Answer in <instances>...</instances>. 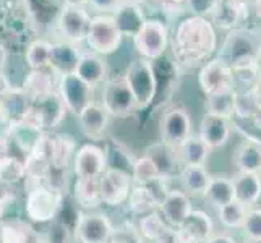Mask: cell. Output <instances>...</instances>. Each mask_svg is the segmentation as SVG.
<instances>
[{
	"label": "cell",
	"instance_id": "f546056e",
	"mask_svg": "<svg viewBox=\"0 0 261 243\" xmlns=\"http://www.w3.org/2000/svg\"><path fill=\"white\" fill-rule=\"evenodd\" d=\"M180 180L187 192H190L192 195H204L211 175L206 172L203 166H185L180 174Z\"/></svg>",
	"mask_w": 261,
	"mask_h": 243
},
{
	"label": "cell",
	"instance_id": "e575fe53",
	"mask_svg": "<svg viewBox=\"0 0 261 243\" xmlns=\"http://www.w3.org/2000/svg\"><path fill=\"white\" fill-rule=\"evenodd\" d=\"M140 230L148 240L159 241L169 232V227H167V222L161 218L158 212H149L146 218L141 219Z\"/></svg>",
	"mask_w": 261,
	"mask_h": 243
},
{
	"label": "cell",
	"instance_id": "277c9868",
	"mask_svg": "<svg viewBox=\"0 0 261 243\" xmlns=\"http://www.w3.org/2000/svg\"><path fill=\"white\" fill-rule=\"evenodd\" d=\"M170 42L169 26L158 18H146L141 30L133 36L135 49L141 59L156 62L166 53Z\"/></svg>",
	"mask_w": 261,
	"mask_h": 243
},
{
	"label": "cell",
	"instance_id": "4dcf8cb0",
	"mask_svg": "<svg viewBox=\"0 0 261 243\" xmlns=\"http://www.w3.org/2000/svg\"><path fill=\"white\" fill-rule=\"evenodd\" d=\"M52 42L44 39L33 41L26 49V64L31 70H46L49 68Z\"/></svg>",
	"mask_w": 261,
	"mask_h": 243
},
{
	"label": "cell",
	"instance_id": "d590c367",
	"mask_svg": "<svg viewBox=\"0 0 261 243\" xmlns=\"http://www.w3.org/2000/svg\"><path fill=\"white\" fill-rule=\"evenodd\" d=\"M76 200L86 208H96L101 203L99 195V178L78 180L76 183Z\"/></svg>",
	"mask_w": 261,
	"mask_h": 243
},
{
	"label": "cell",
	"instance_id": "f6af8a7d",
	"mask_svg": "<svg viewBox=\"0 0 261 243\" xmlns=\"http://www.w3.org/2000/svg\"><path fill=\"white\" fill-rule=\"evenodd\" d=\"M251 94H253V99H255V104L258 107V112H261V78L258 76L256 81L253 83V86L250 88Z\"/></svg>",
	"mask_w": 261,
	"mask_h": 243
},
{
	"label": "cell",
	"instance_id": "7402d4cb",
	"mask_svg": "<svg viewBox=\"0 0 261 243\" xmlns=\"http://www.w3.org/2000/svg\"><path fill=\"white\" fill-rule=\"evenodd\" d=\"M75 75L91 88L101 85L107 76L106 62L94 52H85L78 60Z\"/></svg>",
	"mask_w": 261,
	"mask_h": 243
},
{
	"label": "cell",
	"instance_id": "681fc988",
	"mask_svg": "<svg viewBox=\"0 0 261 243\" xmlns=\"http://www.w3.org/2000/svg\"><path fill=\"white\" fill-rule=\"evenodd\" d=\"M251 10L258 20H261V0H251Z\"/></svg>",
	"mask_w": 261,
	"mask_h": 243
},
{
	"label": "cell",
	"instance_id": "d4e9b609",
	"mask_svg": "<svg viewBox=\"0 0 261 243\" xmlns=\"http://www.w3.org/2000/svg\"><path fill=\"white\" fill-rule=\"evenodd\" d=\"M30 102H33L39 109L42 120H44V128L56 127V125L60 123V120L64 119L65 111H67L64 101H62L60 96L56 93H50L47 96L36 99V101H30Z\"/></svg>",
	"mask_w": 261,
	"mask_h": 243
},
{
	"label": "cell",
	"instance_id": "ab89813d",
	"mask_svg": "<svg viewBox=\"0 0 261 243\" xmlns=\"http://www.w3.org/2000/svg\"><path fill=\"white\" fill-rule=\"evenodd\" d=\"M30 229L20 222H8L0 227V243H28Z\"/></svg>",
	"mask_w": 261,
	"mask_h": 243
},
{
	"label": "cell",
	"instance_id": "484cf974",
	"mask_svg": "<svg viewBox=\"0 0 261 243\" xmlns=\"http://www.w3.org/2000/svg\"><path fill=\"white\" fill-rule=\"evenodd\" d=\"M46 70H31V73L26 76L24 85H23V93L30 101H36V99L44 97L50 93H54L52 89V75L50 71Z\"/></svg>",
	"mask_w": 261,
	"mask_h": 243
},
{
	"label": "cell",
	"instance_id": "ffe728a7",
	"mask_svg": "<svg viewBox=\"0 0 261 243\" xmlns=\"http://www.w3.org/2000/svg\"><path fill=\"white\" fill-rule=\"evenodd\" d=\"M233 185V200L244 204L245 208L255 204L261 198V177L259 174L237 172L232 178Z\"/></svg>",
	"mask_w": 261,
	"mask_h": 243
},
{
	"label": "cell",
	"instance_id": "9a60e30c",
	"mask_svg": "<svg viewBox=\"0 0 261 243\" xmlns=\"http://www.w3.org/2000/svg\"><path fill=\"white\" fill-rule=\"evenodd\" d=\"M76 235L82 243H109L112 227L101 214H86L78 221Z\"/></svg>",
	"mask_w": 261,
	"mask_h": 243
},
{
	"label": "cell",
	"instance_id": "8fae6325",
	"mask_svg": "<svg viewBox=\"0 0 261 243\" xmlns=\"http://www.w3.org/2000/svg\"><path fill=\"white\" fill-rule=\"evenodd\" d=\"M60 204V195L46 186H36L26 200V212L34 222H47L56 215Z\"/></svg>",
	"mask_w": 261,
	"mask_h": 243
},
{
	"label": "cell",
	"instance_id": "11a10c76",
	"mask_svg": "<svg viewBox=\"0 0 261 243\" xmlns=\"http://www.w3.org/2000/svg\"><path fill=\"white\" fill-rule=\"evenodd\" d=\"M145 2L146 0H122V4H130V5H141Z\"/></svg>",
	"mask_w": 261,
	"mask_h": 243
},
{
	"label": "cell",
	"instance_id": "6f0895ef",
	"mask_svg": "<svg viewBox=\"0 0 261 243\" xmlns=\"http://www.w3.org/2000/svg\"><path fill=\"white\" fill-rule=\"evenodd\" d=\"M36 243H41V241H36Z\"/></svg>",
	"mask_w": 261,
	"mask_h": 243
},
{
	"label": "cell",
	"instance_id": "83f0119b",
	"mask_svg": "<svg viewBox=\"0 0 261 243\" xmlns=\"http://www.w3.org/2000/svg\"><path fill=\"white\" fill-rule=\"evenodd\" d=\"M75 151V140L70 134H57L50 138V160L49 167L67 169L68 159Z\"/></svg>",
	"mask_w": 261,
	"mask_h": 243
},
{
	"label": "cell",
	"instance_id": "8d00e7d4",
	"mask_svg": "<svg viewBox=\"0 0 261 243\" xmlns=\"http://www.w3.org/2000/svg\"><path fill=\"white\" fill-rule=\"evenodd\" d=\"M247 215V208L244 204H240L239 201H230L229 204L219 208V219L226 227L230 229H239L242 227V224L245 221Z\"/></svg>",
	"mask_w": 261,
	"mask_h": 243
},
{
	"label": "cell",
	"instance_id": "7dc6e473",
	"mask_svg": "<svg viewBox=\"0 0 261 243\" xmlns=\"http://www.w3.org/2000/svg\"><path fill=\"white\" fill-rule=\"evenodd\" d=\"M204 243H236V241L227 235H214V237H210Z\"/></svg>",
	"mask_w": 261,
	"mask_h": 243
},
{
	"label": "cell",
	"instance_id": "d6986e66",
	"mask_svg": "<svg viewBox=\"0 0 261 243\" xmlns=\"http://www.w3.org/2000/svg\"><path fill=\"white\" fill-rule=\"evenodd\" d=\"M211 149L224 146L230 138V125L227 119L218 115L206 114L200 125V134H198Z\"/></svg>",
	"mask_w": 261,
	"mask_h": 243
},
{
	"label": "cell",
	"instance_id": "d6a6232c",
	"mask_svg": "<svg viewBox=\"0 0 261 243\" xmlns=\"http://www.w3.org/2000/svg\"><path fill=\"white\" fill-rule=\"evenodd\" d=\"M233 101H236V89L219 94H211L206 101V114L218 115L229 120L230 117H233Z\"/></svg>",
	"mask_w": 261,
	"mask_h": 243
},
{
	"label": "cell",
	"instance_id": "f35d334b",
	"mask_svg": "<svg viewBox=\"0 0 261 243\" xmlns=\"http://www.w3.org/2000/svg\"><path fill=\"white\" fill-rule=\"evenodd\" d=\"M258 114V107L255 104L253 94L250 89L247 91H237L236 89V101H233V115L240 117V119H253Z\"/></svg>",
	"mask_w": 261,
	"mask_h": 243
},
{
	"label": "cell",
	"instance_id": "52a82bcc",
	"mask_svg": "<svg viewBox=\"0 0 261 243\" xmlns=\"http://www.w3.org/2000/svg\"><path fill=\"white\" fill-rule=\"evenodd\" d=\"M251 10L248 0H216L208 20L214 28L221 30H239L244 28Z\"/></svg>",
	"mask_w": 261,
	"mask_h": 243
},
{
	"label": "cell",
	"instance_id": "9f6ffc18",
	"mask_svg": "<svg viewBox=\"0 0 261 243\" xmlns=\"http://www.w3.org/2000/svg\"><path fill=\"white\" fill-rule=\"evenodd\" d=\"M256 70H258V76L261 78V56H259V59L256 62Z\"/></svg>",
	"mask_w": 261,
	"mask_h": 243
},
{
	"label": "cell",
	"instance_id": "9c48e42d",
	"mask_svg": "<svg viewBox=\"0 0 261 243\" xmlns=\"http://www.w3.org/2000/svg\"><path fill=\"white\" fill-rule=\"evenodd\" d=\"M93 89L75 73L62 75L59 81V96L65 107L73 114H80L86 105L93 102Z\"/></svg>",
	"mask_w": 261,
	"mask_h": 243
},
{
	"label": "cell",
	"instance_id": "8992f818",
	"mask_svg": "<svg viewBox=\"0 0 261 243\" xmlns=\"http://www.w3.org/2000/svg\"><path fill=\"white\" fill-rule=\"evenodd\" d=\"M198 83L206 96L236 89V78H233L232 68L219 57L210 59L201 67L200 75H198Z\"/></svg>",
	"mask_w": 261,
	"mask_h": 243
},
{
	"label": "cell",
	"instance_id": "836d02e7",
	"mask_svg": "<svg viewBox=\"0 0 261 243\" xmlns=\"http://www.w3.org/2000/svg\"><path fill=\"white\" fill-rule=\"evenodd\" d=\"M133 178L143 185H149L163 178V172L152 157H141L133 164Z\"/></svg>",
	"mask_w": 261,
	"mask_h": 243
},
{
	"label": "cell",
	"instance_id": "2e32d148",
	"mask_svg": "<svg viewBox=\"0 0 261 243\" xmlns=\"http://www.w3.org/2000/svg\"><path fill=\"white\" fill-rule=\"evenodd\" d=\"M106 157L102 149H99L94 145H85L80 148L75 159V172L80 180L97 178L104 172Z\"/></svg>",
	"mask_w": 261,
	"mask_h": 243
},
{
	"label": "cell",
	"instance_id": "6da1fadb",
	"mask_svg": "<svg viewBox=\"0 0 261 243\" xmlns=\"http://www.w3.org/2000/svg\"><path fill=\"white\" fill-rule=\"evenodd\" d=\"M169 46L180 65H204L218 50V33L206 16L190 15L177 23Z\"/></svg>",
	"mask_w": 261,
	"mask_h": 243
},
{
	"label": "cell",
	"instance_id": "603a6c76",
	"mask_svg": "<svg viewBox=\"0 0 261 243\" xmlns=\"http://www.w3.org/2000/svg\"><path fill=\"white\" fill-rule=\"evenodd\" d=\"M107 114L102 105H99L96 102H91L86 105L85 109L78 114L80 125H82V130L88 138L99 140L104 134L106 127H107Z\"/></svg>",
	"mask_w": 261,
	"mask_h": 243
},
{
	"label": "cell",
	"instance_id": "f5cc1de1",
	"mask_svg": "<svg viewBox=\"0 0 261 243\" xmlns=\"http://www.w3.org/2000/svg\"><path fill=\"white\" fill-rule=\"evenodd\" d=\"M4 156H7V145H5V140L0 138V159Z\"/></svg>",
	"mask_w": 261,
	"mask_h": 243
},
{
	"label": "cell",
	"instance_id": "ba28073f",
	"mask_svg": "<svg viewBox=\"0 0 261 243\" xmlns=\"http://www.w3.org/2000/svg\"><path fill=\"white\" fill-rule=\"evenodd\" d=\"M89 23H91V15L88 13L85 7L64 5L57 18V24L62 36H64L67 42L71 44H80L86 39Z\"/></svg>",
	"mask_w": 261,
	"mask_h": 243
},
{
	"label": "cell",
	"instance_id": "ee69618b",
	"mask_svg": "<svg viewBox=\"0 0 261 243\" xmlns=\"http://www.w3.org/2000/svg\"><path fill=\"white\" fill-rule=\"evenodd\" d=\"M120 4L122 0H88V5L94 8V10L101 12V15H109Z\"/></svg>",
	"mask_w": 261,
	"mask_h": 243
},
{
	"label": "cell",
	"instance_id": "f907efd6",
	"mask_svg": "<svg viewBox=\"0 0 261 243\" xmlns=\"http://www.w3.org/2000/svg\"><path fill=\"white\" fill-rule=\"evenodd\" d=\"M64 5H70V7H86L88 0H62Z\"/></svg>",
	"mask_w": 261,
	"mask_h": 243
},
{
	"label": "cell",
	"instance_id": "e0dca14e",
	"mask_svg": "<svg viewBox=\"0 0 261 243\" xmlns=\"http://www.w3.org/2000/svg\"><path fill=\"white\" fill-rule=\"evenodd\" d=\"M80 57H82V52L76 49V44L67 41L54 42L50 49L49 68L59 76L75 73Z\"/></svg>",
	"mask_w": 261,
	"mask_h": 243
},
{
	"label": "cell",
	"instance_id": "bcb514c9",
	"mask_svg": "<svg viewBox=\"0 0 261 243\" xmlns=\"http://www.w3.org/2000/svg\"><path fill=\"white\" fill-rule=\"evenodd\" d=\"M111 243H140L133 235H130L128 232H119L112 237Z\"/></svg>",
	"mask_w": 261,
	"mask_h": 243
},
{
	"label": "cell",
	"instance_id": "f1b7e54d",
	"mask_svg": "<svg viewBox=\"0 0 261 243\" xmlns=\"http://www.w3.org/2000/svg\"><path fill=\"white\" fill-rule=\"evenodd\" d=\"M206 200H208L216 208H222V206L233 201V185L232 180L227 177H211L210 185L204 192Z\"/></svg>",
	"mask_w": 261,
	"mask_h": 243
},
{
	"label": "cell",
	"instance_id": "816d5d0a",
	"mask_svg": "<svg viewBox=\"0 0 261 243\" xmlns=\"http://www.w3.org/2000/svg\"><path fill=\"white\" fill-rule=\"evenodd\" d=\"M10 200H12V198H10V196L0 198V215H2V214H4V209H5V208H7V206H8L7 203H8V201H10Z\"/></svg>",
	"mask_w": 261,
	"mask_h": 243
},
{
	"label": "cell",
	"instance_id": "74e56055",
	"mask_svg": "<svg viewBox=\"0 0 261 243\" xmlns=\"http://www.w3.org/2000/svg\"><path fill=\"white\" fill-rule=\"evenodd\" d=\"M26 174V167L23 162L16 157L4 156L0 159V182L2 183H15Z\"/></svg>",
	"mask_w": 261,
	"mask_h": 243
},
{
	"label": "cell",
	"instance_id": "680465c9",
	"mask_svg": "<svg viewBox=\"0 0 261 243\" xmlns=\"http://www.w3.org/2000/svg\"><path fill=\"white\" fill-rule=\"evenodd\" d=\"M259 177H261V172H259Z\"/></svg>",
	"mask_w": 261,
	"mask_h": 243
},
{
	"label": "cell",
	"instance_id": "3957f363",
	"mask_svg": "<svg viewBox=\"0 0 261 243\" xmlns=\"http://www.w3.org/2000/svg\"><path fill=\"white\" fill-rule=\"evenodd\" d=\"M123 79L135 97L137 109H145L154 101L158 94V78L154 75L152 62L141 57L133 60L128 65Z\"/></svg>",
	"mask_w": 261,
	"mask_h": 243
},
{
	"label": "cell",
	"instance_id": "5bb4252c",
	"mask_svg": "<svg viewBox=\"0 0 261 243\" xmlns=\"http://www.w3.org/2000/svg\"><path fill=\"white\" fill-rule=\"evenodd\" d=\"M175 232L177 243H204L213 233V222L203 211H192Z\"/></svg>",
	"mask_w": 261,
	"mask_h": 243
},
{
	"label": "cell",
	"instance_id": "60d3db41",
	"mask_svg": "<svg viewBox=\"0 0 261 243\" xmlns=\"http://www.w3.org/2000/svg\"><path fill=\"white\" fill-rule=\"evenodd\" d=\"M242 230H244L245 237L253 241L259 243L261 241V209H250L247 211L245 221L242 224Z\"/></svg>",
	"mask_w": 261,
	"mask_h": 243
},
{
	"label": "cell",
	"instance_id": "7a4b0ae2",
	"mask_svg": "<svg viewBox=\"0 0 261 243\" xmlns=\"http://www.w3.org/2000/svg\"><path fill=\"white\" fill-rule=\"evenodd\" d=\"M261 56V31L251 28L232 30L226 36L219 50V59L232 68V71L256 68V62Z\"/></svg>",
	"mask_w": 261,
	"mask_h": 243
},
{
	"label": "cell",
	"instance_id": "30bf717a",
	"mask_svg": "<svg viewBox=\"0 0 261 243\" xmlns=\"http://www.w3.org/2000/svg\"><path fill=\"white\" fill-rule=\"evenodd\" d=\"M102 107L107 114L114 117H128L137 109L135 97L123 78L112 79L106 85L102 94Z\"/></svg>",
	"mask_w": 261,
	"mask_h": 243
},
{
	"label": "cell",
	"instance_id": "ac0fdd59",
	"mask_svg": "<svg viewBox=\"0 0 261 243\" xmlns=\"http://www.w3.org/2000/svg\"><path fill=\"white\" fill-rule=\"evenodd\" d=\"M159 206L166 222L170 224L172 227H178L188 218V214L193 211L188 196L180 190L167 192L166 196L163 198V201L159 203Z\"/></svg>",
	"mask_w": 261,
	"mask_h": 243
},
{
	"label": "cell",
	"instance_id": "1f68e13d",
	"mask_svg": "<svg viewBox=\"0 0 261 243\" xmlns=\"http://www.w3.org/2000/svg\"><path fill=\"white\" fill-rule=\"evenodd\" d=\"M128 196H130V208L137 214L152 211L161 203V200L156 196V193L151 190L149 185L137 186Z\"/></svg>",
	"mask_w": 261,
	"mask_h": 243
},
{
	"label": "cell",
	"instance_id": "4fadbf2b",
	"mask_svg": "<svg viewBox=\"0 0 261 243\" xmlns=\"http://www.w3.org/2000/svg\"><path fill=\"white\" fill-rule=\"evenodd\" d=\"M101 201L111 206L123 203L130 195V175L120 169H109L99 178Z\"/></svg>",
	"mask_w": 261,
	"mask_h": 243
},
{
	"label": "cell",
	"instance_id": "db71d44e",
	"mask_svg": "<svg viewBox=\"0 0 261 243\" xmlns=\"http://www.w3.org/2000/svg\"><path fill=\"white\" fill-rule=\"evenodd\" d=\"M7 88H8V86H7V81H5V78L2 76V73H0V94H2Z\"/></svg>",
	"mask_w": 261,
	"mask_h": 243
},
{
	"label": "cell",
	"instance_id": "b9f144b4",
	"mask_svg": "<svg viewBox=\"0 0 261 243\" xmlns=\"http://www.w3.org/2000/svg\"><path fill=\"white\" fill-rule=\"evenodd\" d=\"M188 0H146L152 8H156L159 12H164L166 15H177L182 13L187 8Z\"/></svg>",
	"mask_w": 261,
	"mask_h": 243
},
{
	"label": "cell",
	"instance_id": "c3c4849f",
	"mask_svg": "<svg viewBox=\"0 0 261 243\" xmlns=\"http://www.w3.org/2000/svg\"><path fill=\"white\" fill-rule=\"evenodd\" d=\"M7 59H8V52L4 44H0V73H2V70L7 65Z\"/></svg>",
	"mask_w": 261,
	"mask_h": 243
},
{
	"label": "cell",
	"instance_id": "7bdbcfd3",
	"mask_svg": "<svg viewBox=\"0 0 261 243\" xmlns=\"http://www.w3.org/2000/svg\"><path fill=\"white\" fill-rule=\"evenodd\" d=\"M214 4H216V0H188L187 8H190V10L193 12V15L208 18Z\"/></svg>",
	"mask_w": 261,
	"mask_h": 243
},
{
	"label": "cell",
	"instance_id": "cb8c5ba5",
	"mask_svg": "<svg viewBox=\"0 0 261 243\" xmlns=\"http://www.w3.org/2000/svg\"><path fill=\"white\" fill-rule=\"evenodd\" d=\"M236 166L239 172L259 174L261 172V141L248 138L240 143L236 152Z\"/></svg>",
	"mask_w": 261,
	"mask_h": 243
},
{
	"label": "cell",
	"instance_id": "44dd1931",
	"mask_svg": "<svg viewBox=\"0 0 261 243\" xmlns=\"http://www.w3.org/2000/svg\"><path fill=\"white\" fill-rule=\"evenodd\" d=\"M112 18L120 34L130 36V38H133L141 30L143 23L146 21V16L141 10V5H130V4H120L112 12Z\"/></svg>",
	"mask_w": 261,
	"mask_h": 243
},
{
	"label": "cell",
	"instance_id": "5b68a950",
	"mask_svg": "<svg viewBox=\"0 0 261 243\" xmlns=\"http://www.w3.org/2000/svg\"><path fill=\"white\" fill-rule=\"evenodd\" d=\"M123 36L117 30L112 15L91 16L89 30L86 34V44L91 52L97 56H109L120 47Z\"/></svg>",
	"mask_w": 261,
	"mask_h": 243
},
{
	"label": "cell",
	"instance_id": "7c38bea8",
	"mask_svg": "<svg viewBox=\"0 0 261 243\" xmlns=\"http://www.w3.org/2000/svg\"><path fill=\"white\" fill-rule=\"evenodd\" d=\"M164 145L170 148H178L182 143L192 137V120L185 109H170L161 122Z\"/></svg>",
	"mask_w": 261,
	"mask_h": 243
},
{
	"label": "cell",
	"instance_id": "4316f807",
	"mask_svg": "<svg viewBox=\"0 0 261 243\" xmlns=\"http://www.w3.org/2000/svg\"><path fill=\"white\" fill-rule=\"evenodd\" d=\"M210 152L211 148L200 137H188L178 146V156L185 166H203Z\"/></svg>",
	"mask_w": 261,
	"mask_h": 243
}]
</instances>
